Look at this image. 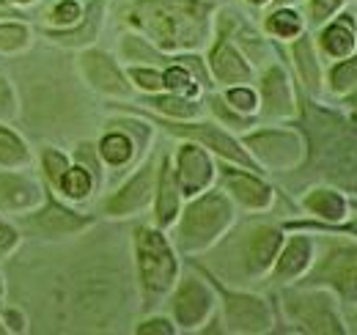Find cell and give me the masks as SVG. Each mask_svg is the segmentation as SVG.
<instances>
[{"mask_svg": "<svg viewBox=\"0 0 357 335\" xmlns=\"http://www.w3.org/2000/svg\"><path fill=\"white\" fill-rule=\"evenodd\" d=\"M154 190H157V165L154 160H146L143 165H137L132 176L105 198L102 211L107 217H130L146 209L149 204H154Z\"/></svg>", "mask_w": 357, "mask_h": 335, "instance_id": "14", "label": "cell"}, {"mask_svg": "<svg viewBox=\"0 0 357 335\" xmlns=\"http://www.w3.org/2000/svg\"><path fill=\"white\" fill-rule=\"evenodd\" d=\"M283 311L305 333H344V325L333 308V299L313 286L286 289L283 292Z\"/></svg>", "mask_w": 357, "mask_h": 335, "instance_id": "9", "label": "cell"}, {"mask_svg": "<svg viewBox=\"0 0 357 335\" xmlns=\"http://www.w3.org/2000/svg\"><path fill=\"white\" fill-rule=\"evenodd\" d=\"M223 99L245 116H253L259 110V94L253 85H228L223 91Z\"/></svg>", "mask_w": 357, "mask_h": 335, "instance_id": "36", "label": "cell"}, {"mask_svg": "<svg viewBox=\"0 0 357 335\" xmlns=\"http://www.w3.org/2000/svg\"><path fill=\"white\" fill-rule=\"evenodd\" d=\"M313 264V242L311 237H291L289 242L280 245V253L275 258V267H272V278L275 281H297L303 278Z\"/></svg>", "mask_w": 357, "mask_h": 335, "instance_id": "21", "label": "cell"}, {"mask_svg": "<svg viewBox=\"0 0 357 335\" xmlns=\"http://www.w3.org/2000/svg\"><path fill=\"white\" fill-rule=\"evenodd\" d=\"M344 0H311V20L313 22H327L338 8H341Z\"/></svg>", "mask_w": 357, "mask_h": 335, "instance_id": "44", "label": "cell"}, {"mask_svg": "<svg viewBox=\"0 0 357 335\" xmlns=\"http://www.w3.org/2000/svg\"><path fill=\"white\" fill-rule=\"evenodd\" d=\"M355 207H357V201H355Z\"/></svg>", "mask_w": 357, "mask_h": 335, "instance_id": "53", "label": "cell"}, {"mask_svg": "<svg viewBox=\"0 0 357 335\" xmlns=\"http://www.w3.org/2000/svg\"><path fill=\"white\" fill-rule=\"evenodd\" d=\"M215 6L209 0H135L130 25L168 55L195 52L212 39Z\"/></svg>", "mask_w": 357, "mask_h": 335, "instance_id": "1", "label": "cell"}, {"mask_svg": "<svg viewBox=\"0 0 357 335\" xmlns=\"http://www.w3.org/2000/svg\"><path fill=\"white\" fill-rule=\"evenodd\" d=\"M248 3H250V6H259V8H261V6H267V3H272V0H248Z\"/></svg>", "mask_w": 357, "mask_h": 335, "instance_id": "49", "label": "cell"}, {"mask_svg": "<svg viewBox=\"0 0 357 335\" xmlns=\"http://www.w3.org/2000/svg\"><path fill=\"white\" fill-rule=\"evenodd\" d=\"M140 135H149V124L140 121L137 129H127L124 119L110 121V129L96 143V151H99L102 163L110 168L130 165L135 154H137V143H149V140H140Z\"/></svg>", "mask_w": 357, "mask_h": 335, "instance_id": "19", "label": "cell"}, {"mask_svg": "<svg viewBox=\"0 0 357 335\" xmlns=\"http://www.w3.org/2000/svg\"><path fill=\"white\" fill-rule=\"evenodd\" d=\"M127 77L132 80V85L143 94H160L165 91V77L160 66H130Z\"/></svg>", "mask_w": 357, "mask_h": 335, "instance_id": "35", "label": "cell"}, {"mask_svg": "<svg viewBox=\"0 0 357 335\" xmlns=\"http://www.w3.org/2000/svg\"><path fill=\"white\" fill-rule=\"evenodd\" d=\"M259 110L264 119H294L297 116L294 88L280 64H269L259 77Z\"/></svg>", "mask_w": 357, "mask_h": 335, "instance_id": "17", "label": "cell"}, {"mask_svg": "<svg viewBox=\"0 0 357 335\" xmlns=\"http://www.w3.org/2000/svg\"><path fill=\"white\" fill-rule=\"evenodd\" d=\"M303 286L333 289L341 299L357 305V245H333L308 272Z\"/></svg>", "mask_w": 357, "mask_h": 335, "instance_id": "11", "label": "cell"}, {"mask_svg": "<svg viewBox=\"0 0 357 335\" xmlns=\"http://www.w3.org/2000/svg\"><path fill=\"white\" fill-rule=\"evenodd\" d=\"M39 165H42V173H45L47 184H50V187H58L61 176L72 165V157L63 154L61 149L47 146V149H42V154H39Z\"/></svg>", "mask_w": 357, "mask_h": 335, "instance_id": "33", "label": "cell"}, {"mask_svg": "<svg viewBox=\"0 0 357 335\" xmlns=\"http://www.w3.org/2000/svg\"><path fill=\"white\" fill-rule=\"evenodd\" d=\"M17 113H20V102H17L14 83H11L8 75L0 69V121H14Z\"/></svg>", "mask_w": 357, "mask_h": 335, "instance_id": "39", "label": "cell"}, {"mask_svg": "<svg viewBox=\"0 0 357 335\" xmlns=\"http://www.w3.org/2000/svg\"><path fill=\"white\" fill-rule=\"evenodd\" d=\"M14 223L20 225V231H25V234H31V237L58 239V237H75V234L91 228V225H93V217L69 209L66 204H61V201L45 187V201H42L36 209L22 211Z\"/></svg>", "mask_w": 357, "mask_h": 335, "instance_id": "5", "label": "cell"}, {"mask_svg": "<svg viewBox=\"0 0 357 335\" xmlns=\"http://www.w3.org/2000/svg\"><path fill=\"white\" fill-rule=\"evenodd\" d=\"M330 85L338 94H352L357 91V58H347L330 69Z\"/></svg>", "mask_w": 357, "mask_h": 335, "instance_id": "37", "label": "cell"}, {"mask_svg": "<svg viewBox=\"0 0 357 335\" xmlns=\"http://www.w3.org/2000/svg\"><path fill=\"white\" fill-rule=\"evenodd\" d=\"M171 297V319L178 330L184 333H192V330H201L212 313H215V286H209L206 281H201L198 275H187V278H178Z\"/></svg>", "mask_w": 357, "mask_h": 335, "instance_id": "10", "label": "cell"}, {"mask_svg": "<svg viewBox=\"0 0 357 335\" xmlns=\"http://www.w3.org/2000/svg\"><path fill=\"white\" fill-rule=\"evenodd\" d=\"M212 286L220 294L225 333L261 335V333H269L275 327V313H272V308H269V302L264 297L250 292L225 289L215 278H212Z\"/></svg>", "mask_w": 357, "mask_h": 335, "instance_id": "6", "label": "cell"}, {"mask_svg": "<svg viewBox=\"0 0 357 335\" xmlns=\"http://www.w3.org/2000/svg\"><path fill=\"white\" fill-rule=\"evenodd\" d=\"M291 58H294V66H297V72H300V80L303 85L316 94L319 91V83H321V66H319V58H316V52H313V42L305 36V34H300L294 44H291Z\"/></svg>", "mask_w": 357, "mask_h": 335, "instance_id": "27", "label": "cell"}, {"mask_svg": "<svg viewBox=\"0 0 357 335\" xmlns=\"http://www.w3.org/2000/svg\"><path fill=\"white\" fill-rule=\"evenodd\" d=\"M121 58L130 66H162V69L176 61L168 52H162L160 47H154L146 36H135V34H127L121 39Z\"/></svg>", "mask_w": 357, "mask_h": 335, "instance_id": "24", "label": "cell"}, {"mask_svg": "<svg viewBox=\"0 0 357 335\" xmlns=\"http://www.w3.org/2000/svg\"><path fill=\"white\" fill-rule=\"evenodd\" d=\"M174 168H176V179L184 198H192V195L209 190L215 181V173H218L212 151H206L195 140H184L178 146L174 154Z\"/></svg>", "mask_w": 357, "mask_h": 335, "instance_id": "15", "label": "cell"}, {"mask_svg": "<svg viewBox=\"0 0 357 335\" xmlns=\"http://www.w3.org/2000/svg\"><path fill=\"white\" fill-rule=\"evenodd\" d=\"M264 31L275 39H297L303 34V17L291 6H280L264 20Z\"/></svg>", "mask_w": 357, "mask_h": 335, "instance_id": "31", "label": "cell"}, {"mask_svg": "<svg viewBox=\"0 0 357 335\" xmlns=\"http://www.w3.org/2000/svg\"><path fill=\"white\" fill-rule=\"evenodd\" d=\"M228 28H231V20L218 22V42L212 44L209 58H206L209 75L223 88H228V85H250L253 83V66H250L248 55L228 39Z\"/></svg>", "mask_w": 357, "mask_h": 335, "instance_id": "13", "label": "cell"}, {"mask_svg": "<svg viewBox=\"0 0 357 335\" xmlns=\"http://www.w3.org/2000/svg\"><path fill=\"white\" fill-rule=\"evenodd\" d=\"M347 105H349L352 110H357V91H352V94H347Z\"/></svg>", "mask_w": 357, "mask_h": 335, "instance_id": "47", "label": "cell"}, {"mask_svg": "<svg viewBox=\"0 0 357 335\" xmlns=\"http://www.w3.org/2000/svg\"><path fill=\"white\" fill-rule=\"evenodd\" d=\"M17 11H14V6L8 3V0H0V17H14Z\"/></svg>", "mask_w": 357, "mask_h": 335, "instance_id": "45", "label": "cell"}, {"mask_svg": "<svg viewBox=\"0 0 357 335\" xmlns=\"http://www.w3.org/2000/svg\"><path fill=\"white\" fill-rule=\"evenodd\" d=\"M93 184H96V176L86 165H80V163L72 160V165L61 176V181H58L55 190L63 198H69V201H86L91 193H93Z\"/></svg>", "mask_w": 357, "mask_h": 335, "instance_id": "30", "label": "cell"}, {"mask_svg": "<svg viewBox=\"0 0 357 335\" xmlns=\"http://www.w3.org/2000/svg\"><path fill=\"white\" fill-rule=\"evenodd\" d=\"M137 335H176L178 327L174 325V319H165V316H149L143 319L137 327H135Z\"/></svg>", "mask_w": 357, "mask_h": 335, "instance_id": "41", "label": "cell"}, {"mask_svg": "<svg viewBox=\"0 0 357 335\" xmlns=\"http://www.w3.org/2000/svg\"><path fill=\"white\" fill-rule=\"evenodd\" d=\"M3 299H6V278H3V272H0V308L6 305Z\"/></svg>", "mask_w": 357, "mask_h": 335, "instance_id": "46", "label": "cell"}, {"mask_svg": "<svg viewBox=\"0 0 357 335\" xmlns=\"http://www.w3.org/2000/svg\"><path fill=\"white\" fill-rule=\"evenodd\" d=\"M146 105L171 119V121H192L201 116V102L192 96H181V94H171V91H160V94H146Z\"/></svg>", "mask_w": 357, "mask_h": 335, "instance_id": "23", "label": "cell"}, {"mask_svg": "<svg viewBox=\"0 0 357 335\" xmlns=\"http://www.w3.org/2000/svg\"><path fill=\"white\" fill-rule=\"evenodd\" d=\"M250 157L259 163V168H267L275 173L294 170L305 160V140L303 135L291 129H256L242 137Z\"/></svg>", "mask_w": 357, "mask_h": 335, "instance_id": "4", "label": "cell"}, {"mask_svg": "<svg viewBox=\"0 0 357 335\" xmlns=\"http://www.w3.org/2000/svg\"><path fill=\"white\" fill-rule=\"evenodd\" d=\"M0 335H8V330H6V322H3V316H0Z\"/></svg>", "mask_w": 357, "mask_h": 335, "instance_id": "51", "label": "cell"}, {"mask_svg": "<svg viewBox=\"0 0 357 335\" xmlns=\"http://www.w3.org/2000/svg\"><path fill=\"white\" fill-rule=\"evenodd\" d=\"M234 198L225 190H204L192 198H187V204L178 211L176 234L174 242L181 253L192 255V253H204L209 248H215L223 234L234 225Z\"/></svg>", "mask_w": 357, "mask_h": 335, "instance_id": "2", "label": "cell"}, {"mask_svg": "<svg viewBox=\"0 0 357 335\" xmlns=\"http://www.w3.org/2000/svg\"><path fill=\"white\" fill-rule=\"evenodd\" d=\"M321 47L327 55L333 58H349L352 50H355V22L349 17L338 20V22H330L324 31H321Z\"/></svg>", "mask_w": 357, "mask_h": 335, "instance_id": "28", "label": "cell"}, {"mask_svg": "<svg viewBox=\"0 0 357 335\" xmlns=\"http://www.w3.org/2000/svg\"><path fill=\"white\" fill-rule=\"evenodd\" d=\"M102 20H105V0H89L80 22L75 28H66V31L45 28V36L63 47H89L91 42H96V36L102 31Z\"/></svg>", "mask_w": 357, "mask_h": 335, "instance_id": "22", "label": "cell"}, {"mask_svg": "<svg viewBox=\"0 0 357 335\" xmlns=\"http://www.w3.org/2000/svg\"><path fill=\"white\" fill-rule=\"evenodd\" d=\"M162 77H165V91L181 94V96H192V99H195L198 91L204 88V85L198 83V77L192 75V69L178 61V55L174 64H168V66L162 69Z\"/></svg>", "mask_w": 357, "mask_h": 335, "instance_id": "32", "label": "cell"}, {"mask_svg": "<svg viewBox=\"0 0 357 335\" xmlns=\"http://www.w3.org/2000/svg\"><path fill=\"white\" fill-rule=\"evenodd\" d=\"M303 207L316 214V217H321L324 223H341V220H347V201H344V195L341 193H335V190H327V187H319V190H311L305 198H303Z\"/></svg>", "mask_w": 357, "mask_h": 335, "instance_id": "26", "label": "cell"}, {"mask_svg": "<svg viewBox=\"0 0 357 335\" xmlns=\"http://www.w3.org/2000/svg\"><path fill=\"white\" fill-rule=\"evenodd\" d=\"M45 201V187L31 176L11 168H0V214H22Z\"/></svg>", "mask_w": 357, "mask_h": 335, "instance_id": "18", "label": "cell"}, {"mask_svg": "<svg viewBox=\"0 0 357 335\" xmlns=\"http://www.w3.org/2000/svg\"><path fill=\"white\" fill-rule=\"evenodd\" d=\"M0 311H3L0 316H3V322H6V330H8V333L20 335V333H25V330H28V316H25L17 305H3Z\"/></svg>", "mask_w": 357, "mask_h": 335, "instance_id": "43", "label": "cell"}, {"mask_svg": "<svg viewBox=\"0 0 357 335\" xmlns=\"http://www.w3.org/2000/svg\"><path fill=\"white\" fill-rule=\"evenodd\" d=\"M14 8H20V6H31V3H36V0H8Z\"/></svg>", "mask_w": 357, "mask_h": 335, "instance_id": "48", "label": "cell"}, {"mask_svg": "<svg viewBox=\"0 0 357 335\" xmlns=\"http://www.w3.org/2000/svg\"><path fill=\"white\" fill-rule=\"evenodd\" d=\"M220 179H223L225 193H228L239 207H245V209L264 211L275 204V190L269 187L259 173H253L250 168H239V165L225 163Z\"/></svg>", "mask_w": 357, "mask_h": 335, "instance_id": "16", "label": "cell"}, {"mask_svg": "<svg viewBox=\"0 0 357 335\" xmlns=\"http://www.w3.org/2000/svg\"><path fill=\"white\" fill-rule=\"evenodd\" d=\"M31 163H33V151L25 143V137L14 126H8V121H0V168L20 170Z\"/></svg>", "mask_w": 357, "mask_h": 335, "instance_id": "25", "label": "cell"}, {"mask_svg": "<svg viewBox=\"0 0 357 335\" xmlns=\"http://www.w3.org/2000/svg\"><path fill=\"white\" fill-rule=\"evenodd\" d=\"M280 245H283V228L278 225L256 223V225L242 228V234H236V242H234L239 272L250 281L264 278L275 267Z\"/></svg>", "mask_w": 357, "mask_h": 335, "instance_id": "8", "label": "cell"}, {"mask_svg": "<svg viewBox=\"0 0 357 335\" xmlns=\"http://www.w3.org/2000/svg\"><path fill=\"white\" fill-rule=\"evenodd\" d=\"M352 126H355V129H357V110H355V113H352Z\"/></svg>", "mask_w": 357, "mask_h": 335, "instance_id": "52", "label": "cell"}, {"mask_svg": "<svg viewBox=\"0 0 357 335\" xmlns=\"http://www.w3.org/2000/svg\"><path fill=\"white\" fill-rule=\"evenodd\" d=\"M181 187H178L176 179V168L171 154H162L160 165H157V190H154V220H157V228H171L178 220V211H181Z\"/></svg>", "mask_w": 357, "mask_h": 335, "instance_id": "20", "label": "cell"}, {"mask_svg": "<svg viewBox=\"0 0 357 335\" xmlns=\"http://www.w3.org/2000/svg\"><path fill=\"white\" fill-rule=\"evenodd\" d=\"M22 245V231L11 220H0V261H8Z\"/></svg>", "mask_w": 357, "mask_h": 335, "instance_id": "40", "label": "cell"}, {"mask_svg": "<svg viewBox=\"0 0 357 335\" xmlns=\"http://www.w3.org/2000/svg\"><path fill=\"white\" fill-rule=\"evenodd\" d=\"M209 107H212V113L223 121V124H228V126H234V129H248V126H253V116H245V113H239V110H234L228 102L223 99V94L218 96H209Z\"/></svg>", "mask_w": 357, "mask_h": 335, "instance_id": "38", "label": "cell"}, {"mask_svg": "<svg viewBox=\"0 0 357 335\" xmlns=\"http://www.w3.org/2000/svg\"><path fill=\"white\" fill-rule=\"evenodd\" d=\"M135 269H137V286L146 299V305H157L162 297L174 292L178 281V258L165 237L162 228L140 225L135 228Z\"/></svg>", "mask_w": 357, "mask_h": 335, "instance_id": "3", "label": "cell"}, {"mask_svg": "<svg viewBox=\"0 0 357 335\" xmlns=\"http://www.w3.org/2000/svg\"><path fill=\"white\" fill-rule=\"evenodd\" d=\"M83 17V6L77 0H58L50 14H47V28H55V31H66V28H75Z\"/></svg>", "mask_w": 357, "mask_h": 335, "instance_id": "34", "label": "cell"}, {"mask_svg": "<svg viewBox=\"0 0 357 335\" xmlns=\"http://www.w3.org/2000/svg\"><path fill=\"white\" fill-rule=\"evenodd\" d=\"M278 6H294V3H300V0H275Z\"/></svg>", "mask_w": 357, "mask_h": 335, "instance_id": "50", "label": "cell"}, {"mask_svg": "<svg viewBox=\"0 0 357 335\" xmlns=\"http://www.w3.org/2000/svg\"><path fill=\"white\" fill-rule=\"evenodd\" d=\"M72 160H75V163H80V165H86L91 173L99 179V170H102V157H99V151H96V143H80V146L75 149Z\"/></svg>", "mask_w": 357, "mask_h": 335, "instance_id": "42", "label": "cell"}, {"mask_svg": "<svg viewBox=\"0 0 357 335\" xmlns=\"http://www.w3.org/2000/svg\"><path fill=\"white\" fill-rule=\"evenodd\" d=\"M165 126L171 135H178L184 140H195L201 143L206 151H212L215 157H220L223 163H231V165H239V168H250V170H261L259 163L250 157V151L245 149V143L239 137H234L231 132H225L220 124H209V121H160Z\"/></svg>", "mask_w": 357, "mask_h": 335, "instance_id": "7", "label": "cell"}, {"mask_svg": "<svg viewBox=\"0 0 357 335\" xmlns=\"http://www.w3.org/2000/svg\"><path fill=\"white\" fill-rule=\"evenodd\" d=\"M17 17L20 14L0 20V55H20L33 44V28Z\"/></svg>", "mask_w": 357, "mask_h": 335, "instance_id": "29", "label": "cell"}, {"mask_svg": "<svg viewBox=\"0 0 357 335\" xmlns=\"http://www.w3.org/2000/svg\"><path fill=\"white\" fill-rule=\"evenodd\" d=\"M77 66L86 77V83L105 94V96H116V99H130L135 91L132 80L127 77V72L119 66V61L105 52V50H96V47H83L80 58H77Z\"/></svg>", "mask_w": 357, "mask_h": 335, "instance_id": "12", "label": "cell"}]
</instances>
